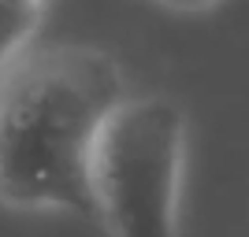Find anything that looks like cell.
<instances>
[{
    "label": "cell",
    "instance_id": "6da1fadb",
    "mask_svg": "<svg viewBox=\"0 0 249 237\" xmlns=\"http://www.w3.org/2000/svg\"><path fill=\"white\" fill-rule=\"evenodd\" d=\"M119 100V67L97 48L26 60L0 89V200L97 219L89 156Z\"/></svg>",
    "mask_w": 249,
    "mask_h": 237
},
{
    "label": "cell",
    "instance_id": "7a4b0ae2",
    "mask_svg": "<svg viewBox=\"0 0 249 237\" xmlns=\"http://www.w3.org/2000/svg\"><path fill=\"white\" fill-rule=\"evenodd\" d=\"M186 115L167 96H123L97 130L89 186L115 237H178Z\"/></svg>",
    "mask_w": 249,
    "mask_h": 237
},
{
    "label": "cell",
    "instance_id": "3957f363",
    "mask_svg": "<svg viewBox=\"0 0 249 237\" xmlns=\"http://www.w3.org/2000/svg\"><path fill=\"white\" fill-rule=\"evenodd\" d=\"M41 22V0H0V71L8 67Z\"/></svg>",
    "mask_w": 249,
    "mask_h": 237
},
{
    "label": "cell",
    "instance_id": "277c9868",
    "mask_svg": "<svg viewBox=\"0 0 249 237\" xmlns=\"http://www.w3.org/2000/svg\"><path fill=\"white\" fill-rule=\"evenodd\" d=\"M164 4H171V8H178V11H201V8L219 4V0H164Z\"/></svg>",
    "mask_w": 249,
    "mask_h": 237
}]
</instances>
